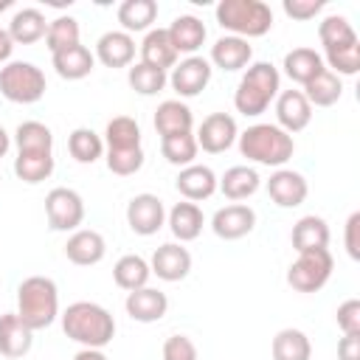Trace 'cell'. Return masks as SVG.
<instances>
[{
    "label": "cell",
    "instance_id": "1",
    "mask_svg": "<svg viewBox=\"0 0 360 360\" xmlns=\"http://www.w3.org/2000/svg\"><path fill=\"white\" fill-rule=\"evenodd\" d=\"M62 332L84 349H104L115 338V318L93 301H73L62 312Z\"/></svg>",
    "mask_w": 360,
    "mask_h": 360
},
{
    "label": "cell",
    "instance_id": "2",
    "mask_svg": "<svg viewBox=\"0 0 360 360\" xmlns=\"http://www.w3.org/2000/svg\"><path fill=\"white\" fill-rule=\"evenodd\" d=\"M17 315L20 321L37 332L48 329L59 315V290L48 276H28L17 287Z\"/></svg>",
    "mask_w": 360,
    "mask_h": 360
},
{
    "label": "cell",
    "instance_id": "3",
    "mask_svg": "<svg viewBox=\"0 0 360 360\" xmlns=\"http://www.w3.org/2000/svg\"><path fill=\"white\" fill-rule=\"evenodd\" d=\"M278 90H281V73L276 70V65L256 62L239 79L236 93H233V107H236V112L256 118L270 107V101L278 96Z\"/></svg>",
    "mask_w": 360,
    "mask_h": 360
},
{
    "label": "cell",
    "instance_id": "4",
    "mask_svg": "<svg viewBox=\"0 0 360 360\" xmlns=\"http://www.w3.org/2000/svg\"><path fill=\"white\" fill-rule=\"evenodd\" d=\"M236 141H239L242 158L262 163V166H276V169H281L295 152L292 135H287L276 124H253Z\"/></svg>",
    "mask_w": 360,
    "mask_h": 360
},
{
    "label": "cell",
    "instance_id": "5",
    "mask_svg": "<svg viewBox=\"0 0 360 360\" xmlns=\"http://www.w3.org/2000/svg\"><path fill=\"white\" fill-rule=\"evenodd\" d=\"M217 22L231 31V37H264L273 28V8L262 0H219L214 8Z\"/></svg>",
    "mask_w": 360,
    "mask_h": 360
},
{
    "label": "cell",
    "instance_id": "6",
    "mask_svg": "<svg viewBox=\"0 0 360 360\" xmlns=\"http://www.w3.org/2000/svg\"><path fill=\"white\" fill-rule=\"evenodd\" d=\"M45 90V73L34 62H8L0 70V96L14 104H37Z\"/></svg>",
    "mask_w": 360,
    "mask_h": 360
},
{
    "label": "cell",
    "instance_id": "7",
    "mask_svg": "<svg viewBox=\"0 0 360 360\" xmlns=\"http://www.w3.org/2000/svg\"><path fill=\"white\" fill-rule=\"evenodd\" d=\"M332 267H335V259H332L329 248L304 250V253H298V259L290 264V270H287V284H290L295 292H318V290L329 281Z\"/></svg>",
    "mask_w": 360,
    "mask_h": 360
},
{
    "label": "cell",
    "instance_id": "8",
    "mask_svg": "<svg viewBox=\"0 0 360 360\" xmlns=\"http://www.w3.org/2000/svg\"><path fill=\"white\" fill-rule=\"evenodd\" d=\"M45 217L51 231H79L84 222V200L79 191L56 186L45 197Z\"/></svg>",
    "mask_w": 360,
    "mask_h": 360
},
{
    "label": "cell",
    "instance_id": "9",
    "mask_svg": "<svg viewBox=\"0 0 360 360\" xmlns=\"http://www.w3.org/2000/svg\"><path fill=\"white\" fill-rule=\"evenodd\" d=\"M211 70H214V68H211L208 59H202V56H186V59H180V62L172 68L169 84H172V90H174L180 98H194V96H200V93L208 87Z\"/></svg>",
    "mask_w": 360,
    "mask_h": 360
},
{
    "label": "cell",
    "instance_id": "10",
    "mask_svg": "<svg viewBox=\"0 0 360 360\" xmlns=\"http://www.w3.org/2000/svg\"><path fill=\"white\" fill-rule=\"evenodd\" d=\"M166 222V208L163 200L158 194H135L127 202V225L132 228V233L138 236H152L163 228Z\"/></svg>",
    "mask_w": 360,
    "mask_h": 360
},
{
    "label": "cell",
    "instance_id": "11",
    "mask_svg": "<svg viewBox=\"0 0 360 360\" xmlns=\"http://www.w3.org/2000/svg\"><path fill=\"white\" fill-rule=\"evenodd\" d=\"M197 146L208 155H219V152H228L236 138H239V129H236V121L233 115L228 112H211L208 118H202L200 129H197Z\"/></svg>",
    "mask_w": 360,
    "mask_h": 360
},
{
    "label": "cell",
    "instance_id": "12",
    "mask_svg": "<svg viewBox=\"0 0 360 360\" xmlns=\"http://www.w3.org/2000/svg\"><path fill=\"white\" fill-rule=\"evenodd\" d=\"M253 228H256V211L250 205H245V202H231V205L219 208L214 214V219H211V231L225 242L242 239Z\"/></svg>",
    "mask_w": 360,
    "mask_h": 360
},
{
    "label": "cell",
    "instance_id": "13",
    "mask_svg": "<svg viewBox=\"0 0 360 360\" xmlns=\"http://www.w3.org/2000/svg\"><path fill=\"white\" fill-rule=\"evenodd\" d=\"M267 194L270 200L278 205V208H295L307 200L309 194V186L304 180L301 172H292V169H276L267 180Z\"/></svg>",
    "mask_w": 360,
    "mask_h": 360
},
{
    "label": "cell",
    "instance_id": "14",
    "mask_svg": "<svg viewBox=\"0 0 360 360\" xmlns=\"http://www.w3.org/2000/svg\"><path fill=\"white\" fill-rule=\"evenodd\" d=\"M276 127H281L287 135L301 132L312 121V107L301 90H281L276 96Z\"/></svg>",
    "mask_w": 360,
    "mask_h": 360
},
{
    "label": "cell",
    "instance_id": "15",
    "mask_svg": "<svg viewBox=\"0 0 360 360\" xmlns=\"http://www.w3.org/2000/svg\"><path fill=\"white\" fill-rule=\"evenodd\" d=\"M149 270L163 281H183L191 270V253L177 242H166L152 253Z\"/></svg>",
    "mask_w": 360,
    "mask_h": 360
},
{
    "label": "cell",
    "instance_id": "16",
    "mask_svg": "<svg viewBox=\"0 0 360 360\" xmlns=\"http://www.w3.org/2000/svg\"><path fill=\"white\" fill-rule=\"evenodd\" d=\"M107 253V242L98 231L93 228H79L70 233V239L65 242V256L68 262L79 264V267H90V264H98Z\"/></svg>",
    "mask_w": 360,
    "mask_h": 360
},
{
    "label": "cell",
    "instance_id": "17",
    "mask_svg": "<svg viewBox=\"0 0 360 360\" xmlns=\"http://www.w3.org/2000/svg\"><path fill=\"white\" fill-rule=\"evenodd\" d=\"M124 309L132 321L138 323H155L166 315L169 309V298L166 292L155 290V287H141V290H132L127 292V301H124Z\"/></svg>",
    "mask_w": 360,
    "mask_h": 360
},
{
    "label": "cell",
    "instance_id": "18",
    "mask_svg": "<svg viewBox=\"0 0 360 360\" xmlns=\"http://www.w3.org/2000/svg\"><path fill=\"white\" fill-rule=\"evenodd\" d=\"M96 59L104 68H129L135 59V39L127 31H107L96 42Z\"/></svg>",
    "mask_w": 360,
    "mask_h": 360
},
{
    "label": "cell",
    "instance_id": "19",
    "mask_svg": "<svg viewBox=\"0 0 360 360\" xmlns=\"http://www.w3.org/2000/svg\"><path fill=\"white\" fill-rule=\"evenodd\" d=\"M166 34H169V39H172V45H174L177 56H180V53L194 56V53L202 48L205 37H208V31H205L202 20H200V17H194V14H180V17H174V20H172V25L166 28Z\"/></svg>",
    "mask_w": 360,
    "mask_h": 360
},
{
    "label": "cell",
    "instance_id": "20",
    "mask_svg": "<svg viewBox=\"0 0 360 360\" xmlns=\"http://www.w3.org/2000/svg\"><path fill=\"white\" fill-rule=\"evenodd\" d=\"M250 59H253V48L248 45V39L225 34V37H219V39L211 45V59H208V62L217 65L219 70L233 73V70L248 68Z\"/></svg>",
    "mask_w": 360,
    "mask_h": 360
},
{
    "label": "cell",
    "instance_id": "21",
    "mask_svg": "<svg viewBox=\"0 0 360 360\" xmlns=\"http://www.w3.org/2000/svg\"><path fill=\"white\" fill-rule=\"evenodd\" d=\"M31 343H34V332L20 321L17 312L0 315V354L3 357L17 360L31 352Z\"/></svg>",
    "mask_w": 360,
    "mask_h": 360
},
{
    "label": "cell",
    "instance_id": "22",
    "mask_svg": "<svg viewBox=\"0 0 360 360\" xmlns=\"http://www.w3.org/2000/svg\"><path fill=\"white\" fill-rule=\"evenodd\" d=\"M174 186L188 202H200L217 191V174H214V169H208L202 163H191V166L180 169Z\"/></svg>",
    "mask_w": 360,
    "mask_h": 360
},
{
    "label": "cell",
    "instance_id": "23",
    "mask_svg": "<svg viewBox=\"0 0 360 360\" xmlns=\"http://www.w3.org/2000/svg\"><path fill=\"white\" fill-rule=\"evenodd\" d=\"M191 127H194V115H191L188 104H183L180 98H169V101L158 104V110H155V129H158L160 138L191 132Z\"/></svg>",
    "mask_w": 360,
    "mask_h": 360
},
{
    "label": "cell",
    "instance_id": "24",
    "mask_svg": "<svg viewBox=\"0 0 360 360\" xmlns=\"http://www.w3.org/2000/svg\"><path fill=\"white\" fill-rule=\"evenodd\" d=\"M141 62L152 65L158 70H172L177 65V51L166 34V28H149L143 42H141Z\"/></svg>",
    "mask_w": 360,
    "mask_h": 360
},
{
    "label": "cell",
    "instance_id": "25",
    "mask_svg": "<svg viewBox=\"0 0 360 360\" xmlns=\"http://www.w3.org/2000/svg\"><path fill=\"white\" fill-rule=\"evenodd\" d=\"M48 34V20L39 8H20L8 22V37L14 45H34Z\"/></svg>",
    "mask_w": 360,
    "mask_h": 360
},
{
    "label": "cell",
    "instance_id": "26",
    "mask_svg": "<svg viewBox=\"0 0 360 360\" xmlns=\"http://www.w3.org/2000/svg\"><path fill=\"white\" fill-rule=\"evenodd\" d=\"M259 172L250 169V166H231L225 169V174L217 180V188L231 200V202H239V200H248L259 191Z\"/></svg>",
    "mask_w": 360,
    "mask_h": 360
},
{
    "label": "cell",
    "instance_id": "27",
    "mask_svg": "<svg viewBox=\"0 0 360 360\" xmlns=\"http://www.w3.org/2000/svg\"><path fill=\"white\" fill-rule=\"evenodd\" d=\"M51 59H53V70H56L62 79H68V82H79V79L90 76L93 68H96V56H93L90 48H84L82 42L73 45V48H68V51L53 53Z\"/></svg>",
    "mask_w": 360,
    "mask_h": 360
},
{
    "label": "cell",
    "instance_id": "28",
    "mask_svg": "<svg viewBox=\"0 0 360 360\" xmlns=\"http://www.w3.org/2000/svg\"><path fill=\"white\" fill-rule=\"evenodd\" d=\"M202 225H205V217L200 211L197 202H174L172 211H169V228L174 233V239L180 242H194L200 233H202Z\"/></svg>",
    "mask_w": 360,
    "mask_h": 360
},
{
    "label": "cell",
    "instance_id": "29",
    "mask_svg": "<svg viewBox=\"0 0 360 360\" xmlns=\"http://www.w3.org/2000/svg\"><path fill=\"white\" fill-rule=\"evenodd\" d=\"M290 239H292V248L298 253H304V250H321V248L329 245V225H326L323 217L307 214V217H301L292 225Z\"/></svg>",
    "mask_w": 360,
    "mask_h": 360
},
{
    "label": "cell",
    "instance_id": "30",
    "mask_svg": "<svg viewBox=\"0 0 360 360\" xmlns=\"http://www.w3.org/2000/svg\"><path fill=\"white\" fill-rule=\"evenodd\" d=\"M149 276H152L149 262H146L143 256H138V253H127V256H121V259L115 262V267H112V281H115L121 290H127V292L146 287Z\"/></svg>",
    "mask_w": 360,
    "mask_h": 360
},
{
    "label": "cell",
    "instance_id": "31",
    "mask_svg": "<svg viewBox=\"0 0 360 360\" xmlns=\"http://www.w3.org/2000/svg\"><path fill=\"white\" fill-rule=\"evenodd\" d=\"M318 39H321V45H323L326 53L360 42L357 34H354V28H352V22H349L346 17H340V14H329V17L321 20V25H318Z\"/></svg>",
    "mask_w": 360,
    "mask_h": 360
},
{
    "label": "cell",
    "instance_id": "32",
    "mask_svg": "<svg viewBox=\"0 0 360 360\" xmlns=\"http://www.w3.org/2000/svg\"><path fill=\"white\" fill-rule=\"evenodd\" d=\"M14 174L28 186L48 180L53 174V152H17Z\"/></svg>",
    "mask_w": 360,
    "mask_h": 360
},
{
    "label": "cell",
    "instance_id": "33",
    "mask_svg": "<svg viewBox=\"0 0 360 360\" xmlns=\"http://www.w3.org/2000/svg\"><path fill=\"white\" fill-rule=\"evenodd\" d=\"M284 73L292 79V82H298V84H307L309 79H315L321 70H323V59H321V53L318 51H312V48H292L287 56H284Z\"/></svg>",
    "mask_w": 360,
    "mask_h": 360
},
{
    "label": "cell",
    "instance_id": "34",
    "mask_svg": "<svg viewBox=\"0 0 360 360\" xmlns=\"http://www.w3.org/2000/svg\"><path fill=\"white\" fill-rule=\"evenodd\" d=\"M304 98L309 101V107L315 104V107H332L338 98H340V93H343V82H340V76H335L329 68H323L315 79H309L307 84H304Z\"/></svg>",
    "mask_w": 360,
    "mask_h": 360
},
{
    "label": "cell",
    "instance_id": "35",
    "mask_svg": "<svg viewBox=\"0 0 360 360\" xmlns=\"http://www.w3.org/2000/svg\"><path fill=\"white\" fill-rule=\"evenodd\" d=\"M273 360H309L312 357V343L301 329H281L273 338Z\"/></svg>",
    "mask_w": 360,
    "mask_h": 360
},
{
    "label": "cell",
    "instance_id": "36",
    "mask_svg": "<svg viewBox=\"0 0 360 360\" xmlns=\"http://www.w3.org/2000/svg\"><path fill=\"white\" fill-rule=\"evenodd\" d=\"M158 17V3L155 0H124L118 6V22L124 25L127 34L132 31H149V25Z\"/></svg>",
    "mask_w": 360,
    "mask_h": 360
},
{
    "label": "cell",
    "instance_id": "37",
    "mask_svg": "<svg viewBox=\"0 0 360 360\" xmlns=\"http://www.w3.org/2000/svg\"><path fill=\"white\" fill-rule=\"evenodd\" d=\"M68 152L76 163H96L104 155V141L90 127H76L68 138Z\"/></svg>",
    "mask_w": 360,
    "mask_h": 360
},
{
    "label": "cell",
    "instance_id": "38",
    "mask_svg": "<svg viewBox=\"0 0 360 360\" xmlns=\"http://www.w3.org/2000/svg\"><path fill=\"white\" fill-rule=\"evenodd\" d=\"M107 149H138L141 146V127L129 115H115L104 129Z\"/></svg>",
    "mask_w": 360,
    "mask_h": 360
},
{
    "label": "cell",
    "instance_id": "39",
    "mask_svg": "<svg viewBox=\"0 0 360 360\" xmlns=\"http://www.w3.org/2000/svg\"><path fill=\"white\" fill-rule=\"evenodd\" d=\"M17 152H53V132L42 121H22L14 132Z\"/></svg>",
    "mask_w": 360,
    "mask_h": 360
},
{
    "label": "cell",
    "instance_id": "40",
    "mask_svg": "<svg viewBox=\"0 0 360 360\" xmlns=\"http://www.w3.org/2000/svg\"><path fill=\"white\" fill-rule=\"evenodd\" d=\"M160 152H163V158H166L172 166L186 169V166H191V163H194V158H197L200 146H197L194 132H183V135L160 138Z\"/></svg>",
    "mask_w": 360,
    "mask_h": 360
},
{
    "label": "cell",
    "instance_id": "41",
    "mask_svg": "<svg viewBox=\"0 0 360 360\" xmlns=\"http://www.w3.org/2000/svg\"><path fill=\"white\" fill-rule=\"evenodd\" d=\"M45 45H48L51 56H53V53H59V51H68V48L79 45V20H76V17L62 14V17H56L53 22H48Z\"/></svg>",
    "mask_w": 360,
    "mask_h": 360
},
{
    "label": "cell",
    "instance_id": "42",
    "mask_svg": "<svg viewBox=\"0 0 360 360\" xmlns=\"http://www.w3.org/2000/svg\"><path fill=\"white\" fill-rule=\"evenodd\" d=\"M127 82H129V87H132L138 96H155V93H160V90L169 84V76H166L163 70L152 68V65L138 62V65H129Z\"/></svg>",
    "mask_w": 360,
    "mask_h": 360
},
{
    "label": "cell",
    "instance_id": "43",
    "mask_svg": "<svg viewBox=\"0 0 360 360\" xmlns=\"http://www.w3.org/2000/svg\"><path fill=\"white\" fill-rule=\"evenodd\" d=\"M143 166V149H107V169L118 177H129L141 172Z\"/></svg>",
    "mask_w": 360,
    "mask_h": 360
},
{
    "label": "cell",
    "instance_id": "44",
    "mask_svg": "<svg viewBox=\"0 0 360 360\" xmlns=\"http://www.w3.org/2000/svg\"><path fill=\"white\" fill-rule=\"evenodd\" d=\"M163 360H197V346L186 335H169L163 340Z\"/></svg>",
    "mask_w": 360,
    "mask_h": 360
},
{
    "label": "cell",
    "instance_id": "45",
    "mask_svg": "<svg viewBox=\"0 0 360 360\" xmlns=\"http://www.w3.org/2000/svg\"><path fill=\"white\" fill-rule=\"evenodd\" d=\"M335 321H338L343 335H360V301L357 298L343 301L335 312Z\"/></svg>",
    "mask_w": 360,
    "mask_h": 360
},
{
    "label": "cell",
    "instance_id": "46",
    "mask_svg": "<svg viewBox=\"0 0 360 360\" xmlns=\"http://www.w3.org/2000/svg\"><path fill=\"white\" fill-rule=\"evenodd\" d=\"M281 8H284V14H287L290 20L307 22V20H312V17L323 8V0H284Z\"/></svg>",
    "mask_w": 360,
    "mask_h": 360
},
{
    "label": "cell",
    "instance_id": "47",
    "mask_svg": "<svg viewBox=\"0 0 360 360\" xmlns=\"http://www.w3.org/2000/svg\"><path fill=\"white\" fill-rule=\"evenodd\" d=\"M357 231H360V211H354L349 219H346V253L357 262L360 259V239H357Z\"/></svg>",
    "mask_w": 360,
    "mask_h": 360
},
{
    "label": "cell",
    "instance_id": "48",
    "mask_svg": "<svg viewBox=\"0 0 360 360\" xmlns=\"http://www.w3.org/2000/svg\"><path fill=\"white\" fill-rule=\"evenodd\" d=\"M338 360H360V335H343L338 340Z\"/></svg>",
    "mask_w": 360,
    "mask_h": 360
},
{
    "label": "cell",
    "instance_id": "49",
    "mask_svg": "<svg viewBox=\"0 0 360 360\" xmlns=\"http://www.w3.org/2000/svg\"><path fill=\"white\" fill-rule=\"evenodd\" d=\"M11 51H14V42H11L8 31H3V28H0V62H8Z\"/></svg>",
    "mask_w": 360,
    "mask_h": 360
},
{
    "label": "cell",
    "instance_id": "50",
    "mask_svg": "<svg viewBox=\"0 0 360 360\" xmlns=\"http://www.w3.org/2000/svg\"><path fill=\"white\" fill-rule=\"evenodd\" d=\"M73 360H107V354L101 349H82L73 354Z\"/></svg>",
    "mask_w": 360,
    "mask_h": 360
},
{
    "label": "cell",
    "instance_id": "51",
    "mask_svg": "<svg viewBox=\"0 0 360 360\" xmlns=\"http://www.w3.org/2000/svg\"><path fill=\"white\" fill-rule=\"evenodd\" d=\"M8 146H11V135H8V132L0 127V158L8 152Z\"/></svg>",
    "mask_w": 360,
    "mask_h": 360
},
{
    "label": "cell",
    "instance_id": "52",
    "mask_svg": "<svg viewBox=\"0 0 360 360\" xmlns=\"http://www.w3.org/2000/svg\"><path fill=\"white\" fill-rule=\"evenodd\" d=\"M14 6V0H0V11H6V8H11Z\"/></svg>",
    "mask_w": 360,
    "mask_h": 360
}]
</instances>
